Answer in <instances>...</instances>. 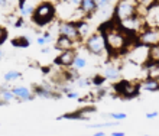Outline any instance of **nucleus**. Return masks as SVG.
<instances>
[{
  "instance_id": "27",
  "label": "nucleus",
  "mask_w": 159,
  "mask_h": 136,
  "mask_svg": "<svg viewBox=\"0 0 159 136\" xmlns=\"http://www.w3.org/2000/svg\"><path fill=\"white\" fill-rule=\"evenodd\" d=\"M103 81H104V77H94L93 78V84L97 85V87H100L103 84Z\"/></svg>"
},
{
  "instance_id": "26",
  "label": "nucleus",
  "mask_w": 159,
  "mask_h": 136,
  "mask_svg": "<svg viewBox=\"0 0 159 136\" xmlns=\"http://www.w3.org/2000/svg\"><path fill=\"white\" fill-rule=\"evenodd\" d=\"M77 84H78V87H85V85L90 84V80L84 78V77H78L77 78Z\"/></svg>"
},
{
  "instance_id": "7",
  "label": "nucleus",
  "mask_w": 159,
  "mask_h": 136,
  "mask_svg": "<svg viewBox=\"0 0 159 136\" xmlns=\"http://www.w3.org/2000/svg\"><path fill=\"white\" fill-rule=\"evenodd\" d=\"M58 32L59 35H64V36H68L70 39L78 42L80 39V35H78V30H77V26L75 23H71V22H61L58 26Z\"/></svg>"
},
{
  "instance_id": "22",
  "label": "nucleus",
  "mask_w": 159,
  "mask_h": 136,
  "mask_svg": "<svg viewBox=\"0 0 159 136\" xmlns=\"http://www.w3.org/2000/svg\"><path fill=\"white\" fill-rule=\"evenodd\" d=\"M22 74L19 71H7L6 74H4V81H7V83H10V81H16L17 78H20Z\"/></svg>"
},
{
  "instance_id": "5",
  "label": "nucleus",
  "mask_w": 159,
  "mask_h": 136,
  "mask_svg": "<svg viewBox=\"0 0 159 136\" xmlns=\"http://www.w3.org/2000/svg\"><path fill=\"white\" fill-rule=\"evenodd\" d=\"M136 41L139 45H145V47L151 48L159 43V26H149V28H143L138 35H136Z\"/></svg>"
},
{
  "instance_id": "34",
  "label": "nucleus",
  "mask_w": 159,
  "mask_h": 136,
  "mask_svg": "<svg viewBox=\"0 0 159 136\" xmlns=\"http://www.w3.org/2000/svg\"><path fill=\"white\" fill-rule=\"evenodd\" d=\"M42 54H46V52H49V49H48V48H42Z\"/></svg>"
},
{
  "instance_id": "13",
  "label": "nucleus",
  "mask_w": 159,
  "mask_h": 136,
  "mask_svg": "<svg viewBox=\"0 0 159 136\" xmlns=\"http://www.w3.org/2000/svg\"><path fill=\"white\" fill-rule=\"evenodd\" d=\"M80 10L84 13V15H93V13L97 10V4L94 0H81V3H80Z\"/></svg>"
},
{
  "instance_id": "36",
  "label": "nucleus",
  "mask_w": 159,
  "mask_h": 136,
  "mask_svg": "<svg viewBox=\"0 0 159 136\" xmlns=\"http://www.w3.org/2000/svg\"><path fill=\"white\" fill-rule=\"evenodd\" d=\"M156 3H159V0H158V2H156Z\"/></svg>"
},
{
  "instance_id": "23",
  "label": "nucleus",
  "mask_w": 159,
  "mask_h": 136,
  "mask_svg": "<svg viewBox=\"0 0 159 136\" xmlns=\"http://www.w3.org/2000/svg\"><path fill=\"white\" fill-rule=\"evenodd\" d=\"M97 4V9H106L109 7V4H111L113 0H94Z\"/></svg>"
},
{
  "instance_id": "31",
  "label": "nucleus",
  "mask_w": 159,
  "mask_h": 136,
  "mask_svg": "<svg viewBox=\"0 0 159 136\" xmlns=\"http://www.w3.org/2000/svg\"><path fill=\"white\" fill-rule=\"evenodd\" d=\"M68 3L72 4V6H80V3H81V0H68Z\"/></svg>"
},
{
  "instance_id": "37",
  "label": "nucleus",
  "mask_w": 159,
  "mask_h": 136,
  "mask_svg": "<svg viewBox=\"0 0 159 136\" xmlns=\"http://www.w3.org/2000/svg\"><path fill=\"white\" fill-rule=\"evenodd\" d=\"M156 2H158V0H156Z\"/></svg>"
},
{
  "instance_id": "9",
  "label": "nucleus",
  "mask_w": 159,
  "mask_h": 136,
  "mask_svg": "<svg viewBox=\"0 0 159 136\" xmlns=\"http://www.w3.org/2000/svg\"><path fill=\"white\" fill-rule=\"evenodd\" d=\"M12 93L15 94L19 100H22V102H30V100H35V94L30 93V90L28 88V87H22V85H19V87H13Z\"/></svg>"
},
{
  "instance_id": "1",
  "label": "nucleus",
  "mask_w": 159,
  "mask_h": 136,
  "mask_svg": "<svg viewBox=\"0 0 159 136\" xmlns=\"http://www.w3.org/2000/svg\"><path fill=\"white\" fill-rule=\"evenodd\" d=\"M100 30L103 34V36H104L107 52H110V54H113V55L123 54L130 47L132 35H129L126 30L121 29L120 25L114 19L110 23L103 26Z\"/></svg>"
},
{
  "instance_id": "20",
  "label": "nucleus",
  "mask_w": 159,
  "mask_h": 136,
  "mask_svg": "<svg viewBox=\"0 0 159 136\" xmlns=\"http://www.w3.org/2000/svg\"><path fill=\"white\" fill-rule=\"evenodd\" d=\"M85 65H87V60L85 58H83V57L80 55H75V58H74V62H72L71 67L74 68V70H83V68H85Z\"/></svg>"
},
{
  "instance_id": "2",
  "label": "nucleus",
  "mask_w": 159,
  "mask_h": 136,
  "mask_svg": "<svg viewBox=\"0 0 159 136\" xmlns=\"http://www.w3.org/2000/svg\"><path fill=\"white\" fill-rule=\"evenodd\" d=\"M138 15V3L136 0H119L117 4L114 6V16L116 22H121L125 19Z\"/></svg>"
},
{
  "instance_id": "18",
  "label": "nucleus",
  "mask_w": 159,
  "mask_h": 136,
  "mask_svg": "<svg viewBox=\"0 0 159 136\" xmlns=\"http://www.w3.org/2000/svg\"><path fill=\"white\" fill-rule=\"evenodd\" d=\"M77 30H78V35L80 38L84 39L87 38L88 32H90V26H88V23H85V22H80V23H77Z\"/></svg>"
},
{
  "instance_id": "14",
  "label": "nucleus",
  "mask_w": 159,
  "mask_h": 136,
  "mask_svg": "<svg viewBox=\"0 0 159 136\" xmlns=\"http://www.w3.org/2000/svg\"><path fill=\"white\" fill-rule=\"evenodd\" d=\"M19 10H20V15L22 16H32V13L35 10V6L29 2H23L20 0V3H19Z\"/></svg>"
},
{
  "instance_id": "25",
  "label": "nucleus",
  "mask_w": 159,
  "mask_h": 136,
  "mask_svg": "<svg viewBox=\"0 0 159 136\" xmlns=\"http://www.w3.org/2000/svg\"><path fill=\"white\" fill-rule=\"evenodd\" d=\"M109 117H111V119H114V120H125L127 116H126L125 113H110Z\"/></svg>"
},
{
  "instance_id": "12",
  "label": "nucleus",
  "mask_w": 159,
  "mask_h": 136,
  "mask_svg": "<svg viewBox=\"0 0 159 136\" xmlns=\"http://www.w3.org/2000/svg\"><path fill=\"white\" fill-rule=\"evenodd\" d=\"M34 93H35V97H41V98H58L59 97V94L54 93V90L51 88L49 85L36 87Z\"/></svg>"
},
{
  "instance_id": "8",
  "label": "nucleus",
  "mask_w": 159,
  "mask_h": 136,
  "mask_svg": "<svg viewBox=\"0 0 159 136\" xmlns=\"http://www.w3.org/2000/svg\"><path fill=\"white\" fill-rule=\"evenodd\" d=\"M77 52L74 49H67V51H62L57 58H55V64L59 65L62 68H70L74 62V58H75Z\"/></svg>"
},
{
  "instance_id": "19",
  "label": "nucleus",
  "mask_w": 159,
  "mask_h": 136,
  "mask_svg": "<svg viewBox=\"0 0 159 136\" xmlns=\"http://www.w3.org/2000/svg\"><path fill=\"white\" fill-rule=\"evenodd\" d=\"M29 38H26V36H19V38H15L12 41V45L16 48H26L29 47Z\"/></svg>"
},
{
  "instance_id": "3",
  "label": "nucleus",
  "mask_w": 159,
  "mask_h": 136,
  "mask_svg": "<svg viewBox=\"0 0 159 136\" xmlns=\"http://www.w3.org/2000/svg\"><path fill=\"white\" fill-rule=\"evenodd\" d=\"M55 16V7L52 3H48V2H43L39 6H36L32 13V19L36 25L43 26L46 23H49Z\"/></svg>"
},
{
  "instance_id": "6",
  "label": "nucleus",
  "mask_w": 159,
  "mask_h": 136,
  "mask_svg": "<svg viewBox=\"0 0 159 136\" xmlns=\"http://www.w3.org/2000/svg\"><path fill=\"white\" fill-rule=\"evenodd\" d=\"M114 88H116V91H117L120 96H123V97L126 98H132V97H136L139 93V87L136 84H132L130 81H120V83H117V84L114 85Z\"/></svg>"
},
{
  "instance_id": "24",
  "label": "nucleus",
  "mask_w": 159,
  "mask_h": 136,
  "mask_svg": "<svg viewBox=\"0 0 159 136\" xmlns=\"http://www.w3.org/2000/svg\"><path fill=\"white\" fill-rule=\"evenodd\" d=\"M6 39H7V29L0 26V45H3Z\"/></svg>"
},
{
  "instance_id": "28",
  "label": "nucleus",
  "mask_w": 159,
  "mask_h": 136,
  "mask_svg": "<svg viewBox=\"0 0 159 136\" xmlns=\"http://www.w3.org/2000/svg\"><path fill=\"white\" fill-rule=\"evenodd\" d=\"M36 43H38L39 47H45L48 42H46V38L43 36V35H42V36H38V39H36Z\"/></svg>"
},
{
  "instance_id": "11",
  "label": "nucleus",
  "mask_w": 159,
  "mask_h": 136,
  "mask_svg": "<svg viewBox=\"0 0 159 136\" xmlns=\"http://www.w3.org/2000/svg\"><path fill=\"white\" fill-rule=\"evenodd\" d=\"M139 90H143V91H156L159 90V80L155 77H149L146 80H143L139 83Z\"/></svg>"
},
{
  "instance_id": "16",
  "label": "nucleus",
  "mask_w": 159,
  "mask_h": 136,
  "mask_svg": "<svg viewBox=\"0 0 159 136\" xmlns=\"http://www.w3.org/2000/svg\"><path fill=\"white\" fill-rule=\"evenodd\" d=\"M148 61L159 64V43L155 45V47L149 48V51H148Z\"/></svg>"
},
{
  "instance_id": "21",
  "label": "nucleus",
  "mask_w": 159,
  "mask_h": 136,
  "mask_svg": "<svg viewBox=\"0 0 159 136\" xmlns=\"http://www.w3.org/2000/svg\"><path fill=\"white\" fill-rule=\"evenodd\" d=\"M0 97L3 102H10L15 98V94L12 93V90L6 88V87H0Z\"/></svg>"
},
{
  "instance_id": "32",
  "label": "nucleus",
  "mask_w": 159,
  "mask_h": 136,
  "mask_svg": "<svg viewBox=\"0 0 159 136\" xmlns=\"http://www.w3.org/2000/svg\"><path fill=\"white\" fill-rule=\"evenodd\" d=\"M125 135H126V133L121 132V130H120V132H113V133H111V136H125Z\"/></svg>"
},
{
  "instance_id": "10",
  "label": "nucleus",
  "mask_w": 159,
  "mask_h": 136,
  "mask_svg": "<svg viewBox=\"0 0 159 136\" xmlns=\"http://www.w3.org/2000/svg\"><path fill=\"white\" fill-rule=\"evenodd\" d=\"M75 41L70 39L68 36H64V35H59L57 42H55V48L59 49V51H67V49H74L75 48Z\"/></svg>"
},
{
  "instance_id": "35",
  "label": "nucleus",
  "mask_w": 159,
  "mask_h": 136,
  "mask_svg": "<svg viewBox=\"0 0 159 136\" xmlns=\"http://www.w3.org/2000/svg\"><path fill=\"white\" fill-rule=\"evenodd\" d=\"M3 60V51H0V61Z\"/></svg>"
},
{
  "instance_id": "30",
  "label": "nucleus",
  "mask_w": 159,
  "mask_h": 136,
  "mask_svg": "<svg viewBox=\"0 0 159 136\" xmlns=\"http://www.w3.org/2000/svg\"><path fill=\"white\" fill-rule=\"evenodd\" d=\"M159 113L158 111H152V113H148L146 115V119H155V117H158Z\"/></svg>"
},
{
  "instance_id": "15",
  "label": "nucleus",
  "mask_w": 159,
  "mask_h": 136,
  "mask_svg": "<svg viewBox=\"0 0 159 136\" xmlns=\"http://www.w3.org/2000/svg\"><path fill=\"white\" fill-rule=\"evenodd\" d=\"M104 78L107 80H116L119 75H120V70L117 67H114V65H109V67L104 68Z\"/></svg>"
},
{
  "instance_id": "33",
  "label": "nucleus",
  "mask_w": 159,
  "mask_h": 136,
  "mask_svg": "<svg viewBox=\"0 0 159 136\" xmlns=\"http://www.w3.org/2000/svg\"><path fill=\"white\" fill-rule=\"evenodd\" d=\"M94 135H96V136H104V135H106V132H103V130H98V132L94 133Z\"/></svg>"
},
{
  "instance_id": "29",
  "label": "nucleus",
  "mask_w": 159,
  "mask_h": 136,
  "mask_svg": "<svg viewBox=\"0 0 159 136\" xmlns=\"http://www.w3.org/2000/svg\"><path fill=\"white\" fill-rule=\"evenodd\" d=\"M67 96H68L70 98H78V97H80V94L75 93V91H68Z\"/></svg>"
},
{
  "instance_id": "4",
  "label": "nucleus",
  "mask_w": 159,
  "mask_h": 136,
  "mask_svg": "<svg viewBox=\"0 0 159 136\" xmlns=\"http://www.w3.org/2000/svg\"><path fill=\"white\" fill-rule=\"evenodd\" d=\"M85 48H87V51L90 52V54H93V55H103V54L107 52L106 41H104L103 34H101V30L85 38Z\"/></svg>"
},
{
  "instance_id": "17",
  "label": "nucleus",
  "mask_w": 159,
  "mask_h": 136,
  "mask_svg": "<svg viewBox=\"0 0 159 136\" xmlns=\"http://www.w3.org/2000/svg\"><path fill=\"white\" fill-rule=\"evenodd\" d=\"M20 0H0V9L3 10H13V9L19 6Z\"/></svg>"
}]
</instances>
